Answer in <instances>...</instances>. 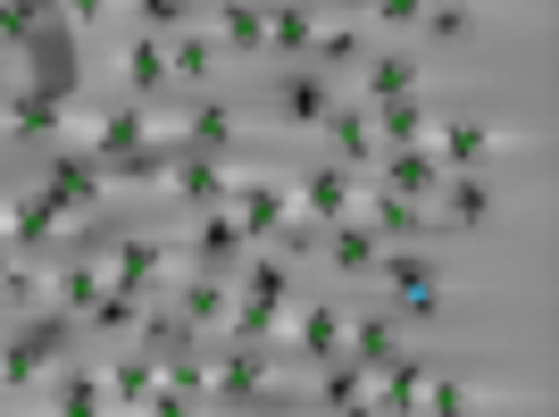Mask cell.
<instances>
[{
	"mask_svg": "<svg viewBox=\"0 0 559 417\" xmlns=\"http://www.w3.org/2000/svg\"><path fill=\"white\" fill-rule=\"evenodd\" d=\"M100 376H109V409H142V401L159 393V350L134 334V350H126V359H109Z\"/></svg>",
	"mask_w": 559,
	"mask_h": 417,
	"instance_id": "cell-20",
	"label": "cell"
},
{
	"mask_svg": "<svg viewBox=\"0 0 559 417\" xmlns=\"http://www.w3.org/2000/svg\"><path fill=\"white\" fill-rule=\"evenodd\" d=\"M376 284H384V301H393L401 318H435V309H443V267L426 251H409V242H384Z\"/></svg>",
	"mask_w": 559,
	"mask_h": 417,
	"instance_id": "cell-3",
	"label": "cell"
},
{
	"mask_svg": "<svg viewBox=\"0 0 559 417\" xmlns=\"http://www.w3.org/2000/svg\"><path fill=\"white\" fill-rule=\"evenodd\" d=\"M185 242H192V267H226V276L251 259V242H242V226H234L226 201H217V208H192V234H185Z\"/></svg>",
	"mask_w": 559,
	"mask_h": 417,
	"instance_id": "cell-14",
	"label": "cell"
},
{
	"mask_svg": "<svg viewBox=\"0 0 559 417\" xmlns=\"http://www.w3.org/2000/svg\"><path fill=\"white\" fill-rule=\"evenodd\" d=\"M176 318H185L192 334H217V325L234 318V276L226 267H185V276H176Z\"/></svg>",
	"mask_w": 559,
	"mask_h": 417,
	"instance_id": "cell-10",
	"label": "cell"
},
{
	"mask_svg": "<svg viewBox=\"0 0 559 417\" xmlns=\"http://www.w3.org/2000/svg\"><path fill=\"white\" fill-rule=\"evenodd\" d=\"M343 343H350V309H334V301L284 309V350H293V359L326 368V359H343Z\"/></svg>",
	"mask_w": 559,
	"mask_h": 417,
	"instance_id": "cell-5",
	"label": "cell"
},
{
	"mask_svg": "<svg viewBox=\"0 0 559 417\" xmlns=\"http://www.w3.org/2000/svg\"><path fill=\"white\" fill-rule=\"evenodd\" d=\"M0 93H9V68H0Z\"/></svg>",
	"mask_w": 559,
	"mask_h": 417,
	"instance_id": "cell-39",
	"label": "cell"
},
{
	"mask_svg": "<svg viewBox=\"0 0 559 417\" xmlns=\"http://www.w3.org/2000/svg\"><path fill=\"white\" fill-rule=\"evenodd\" d=\"M0 309H17V318L50 309V267L34 251H9V267H0Z\"/></svg>",
	"mask_w": 559,
	"mask_h": 417,
	"instance_id": "cell-23",
	"label": "cell"
},
{
	"mask_svg": "<svg viewBox=\"0 0 559 417\" xmlns=\"http://www.w3.org/2000/svg\"><path fill=\"white\" fill-rule=\"evenodd\" d=\"M201 17H210V34H217V50H226V59L267 50V9H259V0H201Z\"/></svg>",
	"mask_w": 559,
	"mask_h": 417,
	"instance_id": "cell-18",
	"label": "cell"
},
{
	"mask_svg": "<svg viewBox=\"0 0 559 417\" xmlns=\"http://www.w3.org/2000/svg\"><path fill=\"white\" fill-rule=\"evenodd\" d=\"M309 34H318V17H309V9H267V50L309 59Z\"/></svg>",
	"mask_w": 559,
	"mask_h": 417,
	"instance_id": "cell-33",
	"label": "cell"
},
{
	"mask_svg": "<svg viewBox=\"0 0 559 417\" xmlns=\"http://www.w3.org/2000/svg\"><path fill=\"white\" fill-rule=\"evenodd\" d=\"M159 184L176 192L185 208H217V201L234 192V167L217 159V151H185V142H176V159L159 167Z\"/></svg>",
	"mask_w": 559,
	"mask_h": 417,
	"instance_id": "cell-8",
	"label": "cell"
},
{
	"mask_svg": "<svg viewBox=\"0 0 559 417\" xmlns=\"http://www.w3.org/2000/svg\"><path fill=\"white\" fill-rule=\"evenodd\" d=\"M43 192H50V201H59V208H68V217H84V208H100V201H109V192H117V176H109V167L93 159V151H75V142H68V151L50 159Z\"/></svg>",
	"mask_w": 559,
	"mask_h": 417,
	"instance_id": "cell-6",
	"label": "cell"
},
{
	"mask_svg": "<svg viewBox=\"0 0 559 417\" xmlns=\"http://www.w3.org/2000/svg\"><path fill=\"white\" fill-rule=\"evenodd\" d=\"M359 217H368L376 234H384V242H426V234L443 226V217H435V201H409V192H359Z\"/></svg>",
	"mask_w": 559,
	"mask_h": 417,
	"instance_id": "cell-12",
	"label": "cell"
},
{
	"mask_svg": "<svg viewBox=\"0 0 559 417\" xmlns=\"http://www.w3.org/2000/svg\"><path fill=\"white\" fill-rule=\"evenodd\" d=\"M276 109H284V126L318 134V126H326V109H334V93H326L309 68H293V75H284V93H276Z\"/></svg>",
	"mask_w": 559,
	"mask_h": 417,
	"instance_id": "cell-29",
	"label": "cell"
},
{
	"mask_svg": "<svg viewBox=\"0 0 559 417\" xmlns=\"http://www.w3.org/2000/svg\"><path fill=\"white\" fill-rule=\"evenodd\" d=\"M318 409H368V368H359L350 350L318 368Z\"/></svg>",
	"mask_w": 559,
	"mask_h": 417,
	"instance_id": "cell-31",
	"label": "cell"
},
{
	"mask_svg": "<svg viewBox=\"0 0 559 417\" xmlns=\"http://www.w3.org/2000/svg\"><path fill=\"white\" fill-rule=\"evenodd\" d=\"M376 142L384 151H409V142H426L435 134V109H426V93H409V100H376Z\"/></svg>",
	"mask_w": 559,
	"mask_h": 417,
	"instance_id": "cell-24",
	"label": "cell"
},
{
	"mask_svg": "<svg viewBox=\"0 0 559 417\" xmlns=\"http://www.w3.org/2000/svg\"><path fill=\"white\" fill-rule=\"evenodd\" d=\"M418 409H492L476 384H460V376H435L426 368V393H418Z\"/></svg>",
	"mask_w": 559,
	"mask_h": 417,
	"instance_id": "cell-34",
	"label": "cell"
},
{
	"mask_svg": "<svg viewBox=\"0 0 559 417\" xmlns=\"http://www.w3.org/2000/svg\"><path fill=\"white\" fill-rule=\"evenodd\" d=\"M192 9H201V0H134V17L151 25V34H176V25H192Z\"/></svg>",
	"mask_w": 559,
	"mask_h": 417,
	"instance_id": "cell-35",
	"label": "cell"
},
{
	"mask_svg": "<svg viewBox=\"0 0 559 417\" xmlns=\"http://www.w3.org/2000/svg\"><path fill=\"white\" fill-rule=\"evenodd\" d=\"M501 142H510V134H501L492 117H435L426 151H435V159H443V176H451V167H485Z\"/></svg>",
	"mask_w": 559,
	"mask_h": 417,
	"instance_id": "cell-11",
	"label": "cell"
},
{
	"mask_svg": "<svg viewBox=\"0 0 559 417\" xmlns=\"http://www.w3.org/2000/svg\"><path fill=\"white\" fill-rule=\"evenodd\" d=\"M43 401H50V409H68V417H93V409H109V376H100V368H59Z\"/></svg>",
	"mask_w": 559,
	"mask_h": 417,
	"instance_id": "cell-30",
	"label": "cell"
},
{
	"mask_svg": "<svg viewBox=\"0 0 559 417\" xmlns=\"http://www.w3.org/2000/svg\"><path fill=\"white\" fill-rule=\"evenodd\" d=\"M318 259H334V276H376L384 234H376L368 217H334V226H318Z\"/></svg>",
	"mask_w": 559,
	"mask_h": 417,
	"instance_id": "cell-15",
	"label": "cell"
},
{
	"mask_svg": "<svg viewBox=\"0 0 559 417\" xmlns=\"http://www.w3.org/2000/svg\"><path fill=\"white\" fill-rule=\"evenodd\" d=\"M167 68H176V75H192V84H210V75L226 68V50H217V34H210V25L192 17V25H176V34H167Z\"/></svg>",
	"mask_w": 559,
	"mask_h": 417,
	"instance_id": "cell-26",
	"label": "cell"
},
{
	"mask_svg": "<svg viewBox=\"0 0 559 417\" xmlns=\"http://www.w3.org/2000/svg\"><path fill=\"white\" fill-rule=\"evenodd\" d=\"M426 9H435V0H368L359 17H368V25H418Z\"/></svg>",
	"mask_w": 559,
	"mask_h": 417,
	"instance_id": "cell-36",
	"label": "cell"
},
{
	"mask_svg": "<svg viewBox=\"0 0 559 417\" xmlns=\"http://www.w3.org/2000/svg\"><path fill=\"white\" fill-rule=\"evenodd\" d=\"M100 293H109V259H68V267H50V309L84 318Z\"/></svg>",
	"mask_w": 559,
	"mask_h": 417,
	"instance_id": "cell-22",
	"label": "cell"
},
{
	"mask_svg": "<svg viewBox=\"0 0 559 417\" xmlns=\"http://www.w3.org/2000/svg\"><path fill=\"white\" fill-rule=\"evenodd\" d=\"M59 9H68V25H100L117 9V0H59Z\"/></svg>",
	"mask_w": 559,
	"mask_h": 417,
	"instance_id": "cell-38",
	"label": "cell"
},
{
	"mask_svg": "<svg viewBox=\"0 0 559 417\" xmlns=\"http://www.w3.org/2000/svg\"><path fill=\"white\" fill-rule=\"evenodd\" d=\"M0 134L9 142H68V93L9 84V93H0Z\"/></svg>",
	"mask_w": 559,
	"mask_h": 417,
	"instance_id": "cell-4",
	"label": "cell"
},
{
	"mask_svg": "<svg viewBox=\"0 0 559 417\" xmlns=\"http://www.w3.org/2000/svg\"><path fill=\"white\" fill-rule=\"evenodd\" d=\"M117 75H126V100H151L167 75H176L167 68V34H134V43L117 50Z\"/></svg>",
	"mask_w": 559,
	"mask_h": 417,
	"instance_id": "cell-21",
	"label": "cell"
},
{
	"mask_svg": "<svg viewBox=\"0 0 559 417\" xmlns=\"http://www.w3.org/2000/svg\"><path fill=\"white\" fill-rule=\"evenodd\" d=\"M318 134H334V159H343L350 176H359V167H376V151H384V142H376V117H368V100H334Z\"/></svg>",
	"mask_w": 559,
	"mask_h": 417,
	"instance_id": "cell-19",
	"label": "cell"
},
{
	"mask_svg": "<svg viewBox=\"0 0 559 417\" xmlns=\"http://www.w3.org/2000/svg\"><path fill=\"white\" fill-rule=\"evenodd\" d=\"M343 350L376 376V368L401 350V309H368V318H350V343H343Z\"/></svg>",
	"mask_w": 559,
	"mask_h": 417,
	"instance_id": "cell-27",
	"label": "cell"
},
{
	"mask_svg": "<svg viewBox=\"0 0 559 417\" xmlns=\"http://www.w3.org/2000/svg\"><path fill=\"white\" fill-rule=\"evenodd\" d=\"M359 25H368V17H318V34H309V68H343L350 50H359Z\"/></svg>",
	"mask_w": 559,
	"mask_h": 417,
	"instance_id": "cell-32",
	"label": "cell"
},
{
	"mask_svg": "<svg viewBox=\"0 0 559 417\" xmlns=\"http://www.w3.org/2000/svg\"><path fill=\"white\" fill-rule=\"evenodd\" d=\"M259 393H276V368H267V343H234L210 359V401H259Z\"/></svg>",
	"mask_w": 559,
	"mask_h": 417,
	"instance_id": "cell-9",
	"label": "cell"
},
{
	"mask_svg": "<svg viewBox=\"0 0 559 417\" xmlns=\"http://www.w3.org/2000/svg\"><path fill=\"white\" fill-rule=\"evenodd\" d=\"M185 267H192L185 234H117L109 242V284L117 293H142V301H151L159 284H176Z\"/></svg>",
	"mask_w": 559,
	"mask_h": 417,
	"instance_id": "cell-1",
	"label": "cell"
},
{
	"mask_svg": "<svg viewBox=\"0 0 559 417\" xmlns=\"http://www.w3.org/2000/svg\"><path fill=\"white\" fill-rule=\"evenodd\" d=\"M418 25H435L443 43H467V34H476V9H426Z\"/></svg>",
	"mask_w": 559,
	"mask_h": 417,
	"instance_id": "cell-37",
	"label": "cell"
},
{
	"mask_svg": "<svg viewBox=\"0 0 559 417\" xmlns=\"http://www.w3.org/2000/svg\"><path fill=\"white\" fill-rule=\"evenodd\" d=\"M234 226H242V242L251 251H267V242H284V226L301 217V192H293V176H251V167H234Z\"/></svg>",
	"mask_w": 559,
	"mask_h": 417,
	"instance_id": "cell-2",
	"label": "cell"
},
{
	"mask_svg": "<svg viewBox=\"0 0 559 417\" xmlns=\"http://www.w3.org/2000/svg\"><path fill=\"white\" fill-rule=\"evenodd\" d=\"M409 93H426V59H409V50H393V59H376L368 75H359V100H409Z\"/></svg>",
	"mask_w": 559,
	"mask_h": 417,
	"instance_id": "cell-28",
	"label": "cell"
},
{
	"mask_svg": "<svg viewBox=\"0 0 559 417\" xmlns=\"http://www.w3.org/2000/svg\"><path fill=\"white\" fill-rule=\"evenodd\" d=\"M234 134H242V117L226 109V100H192L185 117H167V151L185 142V151H234Z\"/></svg>",
	"mask_w": 559,
	"mask_h": 417,
	"instance_id": "cell-17",
	"label": "cell"
},
{
	"mask_svg": "<svg viewBox=\"0 0 559 417\" xmlns=\"http://www.w3.org/2000/svg\"><path fill=\"white\" fill-rule=\"evenodd\" d=\"M293 192H301V217L309 226H334V217H359V176L350 167H309V176H293Z\"/></svg>",
	"mask_w": 559,
	"mask_h": 417,
	"instance_id": "cell-13",
	"label": "cell"
},
{
	"mask_svg": "<svg viewBox=\"0 0 559 417\" xmlns=\"http://www.w3.org/2000/svg\"><path fill=\"white\" fill-rule=\"evenodd\" d=\"M75 217L50 192H0V234H9V251H43V242H59Z\"/></svg>",
	"mask_w": 559,
	"mask_h": 417,
	"instance_id": "cell-7",
	"label": "cell"
},
{
	"mask_svg": "<svg viewBox=\"0 0 559 417\" xmlns=\"http://www.w3.org/2000/svg\"><path fill=\"white\" fill-rule=\"evenodd\" d=\"M376 184L409 192V201H435V192H443V159H435L426 142H409V151H376Z\"/></svg>",
	"mask_w": 559,
	"mask_h": 417,
	"instance_id": "cell-16",
	"label": "cell"
},
{
	"mask_svg": "<svg viewBox=\"0 0 559 417\" xmlns=\"http://www.w3.org/2000/svg\"><path fill=\"white\" fill-rule=\"evenodd\" d=\"M435 201H443V208H435L443 226H485V217H492V184H485V176H476V167H451Z\"/></svg>",
	"mask_w": 559,
	"mask_h": 417,
	"instance_id": "cell-25",
	"label": "cell"
}]
</instances>
